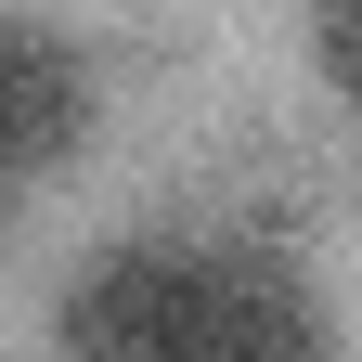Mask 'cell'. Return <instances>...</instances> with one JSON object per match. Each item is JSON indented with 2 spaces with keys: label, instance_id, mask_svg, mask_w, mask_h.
Wrapping results in <instances>:
<instances>
[{
  "label": "cell",
  "instance_id": "3",
  "mask_svg": "<svg viewBox=\"0 0 362 362\" xmlns=\"http://www.w3.org/2000/svg\"><path fill=\"white\" fill-rule=\"evenodd\" d=\"M310 78L362 104V0H310Z\"/></svg>",
  "mask_w": 362,
  "mask_h": 362
},
{
  "label": "cell",
  "instance_id": "2",
  "mask_svg": "<svg viewBox=\"0 0 362 362\" xmlns=\"http://www.w3.org/2000/svg\"><path fill=\"white\" fill-rule=\"evenodd\" d=\"M90 143V65L52 26H0V194Z\"/></svg>",
  "mask_w": 362,
  "mask_h": 362
},
{
  "label": "cell",
  "instance_id": "1",
  "mask_svg": "<svg viewBox=\"0 0 362 362\" xmlns=\"http://www.w3.org/2000/svg\"><path fill=\"white\" fill-rule=\"evenodd\" d=\"M65 349H143V362H220V349H310V298L246 246H117L90 285H65Z\"/></svg>",
  "mask_w": 362,
  "mask_h": 362
}]
</instances>
